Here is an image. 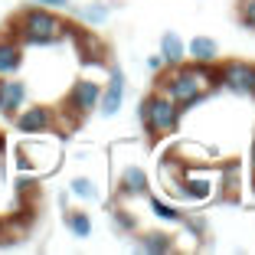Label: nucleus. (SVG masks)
Instances as JSON below:
<instances>
[{
	"mask_svg": "<svg viewBox=\"0 0 255 255\" xmlns=\"http://www.w3.org/2000/svg\"><path fill=\"white\" fill-rule=\"evenodd\" d=\"M216 85H219V69L216 66L187 62V59H183L180 66H167V72L157 79V89L164 92L167 98H173V102L180 105V112H187L196 102H203Z\"/></svg>",
	"mask_w": 255,
	"mask_h": 255,
	"instance_id": "f257e3e1",
	"label": "nucleus"
},
{
	"mask_svg": "<svg viewBox=\"0 0 255 255\" xmlns=\"http://www.w3.org/2000/svg\"><path fill=\"white\" fill-rule=\"evenodd\" d=\"M7 30H10V36H16L23 46H53L69 33V26L53 13V10L30 7V10H23Z\"/></svg>",
	"mask_w": 255,
	"mask_h": 255,
	"instance_id": "f03ea898",
	"label": "nucleus"
},
{
	"mask_svg": "<svg viewBox=\"0 0 255 255\" xmlns=\"http://www.w3.org/2000/svg\"><path fill=\"white\" fill-rule=\"evenodd\" d=\"M180 105L173 102V98H167L160 89H154L150 95L141 98V105H137V118H141L144 131H147V137H167L177 131V125H180Z\"/></svg>",
	"mask_w": 255,
	"mask_h": 255,
	"instance_id": "7ed1b4c3",
	"label": "nucleus"
},
{
	"mask_svg": "<svg viewBox=\"0 0 255 255\" xmlns=\"http://www.w3.org/2000/svg\"><path fill=\"white\" fill-rule=\"evenodd\" d=\"M98 95H102V85H98L95 79H79V82H72V89H69L66 102H62V112H66L75 125V121L89 118L98 108Z\"/></svg>",
	"mask_w": 255,
	"mask_h": 255,
	"instance_id": "20e7f679",
	"label": "nucleus"
},
{
	"mask_svg": "<svg viewBox=\"0 0 255 255\" xmlns=\"http://www.w3.org/2000/svg\"><path fill=\"white\" fill-rule=\"evenodd\" d=\"M125 89H128L125 72H121L118 66H112L108 69V82H105V89H102V95H98L95 112H102L105 118H115V115L121 112V105H125Z\"/></svg>",
	"mask_w": 255,
	"mask_h": 255,
	"instance_id": "39448f33",
	"label": "nucleus"
},
{
	"mask_svg": "<svg viewBox=\"0 0 255 255\" xmlns=\"http://www.w3.org/2000/svg\"><path fill=\"white\" fill-rule=\"evenodd\" d=\"M216 69H219V85H223V89L236 92V95H249V89H252V72H255L252 62L229 59V62H223V66H216Z\"/></svg>",
	"mask_w": 255,
	"mask_h": 255,
	"instance_id": "423d86ee",
	"label": "nucleus"
},
{
	"mask_svg": "<svg viewBox=\"0 0 255 255\" xmlns=\"http://www.w3.org/2000/svg\"><path fill=\"white\" fill-rule=\"evenodd\" d=\"M16 128H20L23 134H46L49 128H53L56 115L49 105H30V108H20V112L13 115Z\"/></svg>",
	"mask_w": 255,
	"mask_h": 255,
	"instance_id": "0eeeda50",
	"label": "nucleus"
},
{
	"mask_svg": "<svg viewBox=\"0 0 255 255\" xmlns=\"http://www.w3.org/2000/svg\"><path fill=\"white\" fill-rule=\"evenodd\" d=\"M26 102V82L13 79V75H0V115L13 118Z\"/></svg>",
	"mask_w": 255,
	"mask_h": 255,
	"instance_id": "6e6552de",
	"label": "nucleus"
},
{
	"mask_svg": "<svg viewBox=\"0 0 255 255\" xmlns=\"http://www.w3.org/2000/svg\"><path fill=\"white\" fill-rule=\"evenodd\" d=\"M177 193L180 196H187V200H193V203H203L206 196L213 193V180L206 177V173H193V170H187V173H180V180H177Z\"/></svg>",
	"mask_w": 255,
	"mask_h": 255,
	"instance_id": "1a4fd4ad",
	"label": "nucleus"
},
{
	"mask_svg": "<svg viewBox=\"0 0 255 255\" xmlns=\"http://www.w3.org/2000/svg\"><path fill=\"white\" fill-rule=\"evenodd\" d=\"M147 190H150V180H147V173H144V167L128 164L125 170H121V177H118V196H144Z\"/></svg>",
	"mask_w": 255,
	"mask_h": 255,
	"instance_id": "9d476101",
	"label": "nucleus"
},
{
	"mask_svg": "<svg viewBox=\"0 0 255 255\" xmlns=\"http://www.w3.org/2000/svg\"><path fill=\"white\" fill-rule=\"evenodd\" d=\"M23 66V43L16 36H0V75H13Z\"/></svg>",
	"mask_w": 255,
	"mask_h": 255,
	"instance_id": "9b49d317",
	"label": "nucleus"
},
{
	"mask_svg": "<svg viewBox=\"0 0 255 255\" xmlns=\"http://www.w3.org/2000/svg\"><path fill=\"white\" fill-rule=\"evenodd\" d=\"M187 59L190 62H206V66H216V62H219V43L213 36H193L187 43Z\"/></svg>",
	"mask_w": 255,
	"mask_h": 255,
	"instance_id": "f8f14e48",
	"label": "nucleus"
},
{
	"mask_svg": "<svg viewBox=\"0 0 255 255\" xmlns=\"http://www.w3.org/2000/svg\"><path fill=\"white\" fill-rule=\"evenodd\" d=\"M137 252L167 255V252H173V236L170 233H144V236H137Z\"/></svg>",
	"mask_w": 255,
	"mask_h": 255,
	"instance_id": "ddd939ff",
	"label": "nucleus"
},
{
	"mask_svg": "<svg viewBox=\"0 0 255 255\" xmlns=\"http://www.w3.org/2000/svg\"><path fill=\"white\" fill-rule=\"evenodd\" d=\"M160 56H164L167 66H180L187 59V43H183L177 33H164L160 36Z\"/></svg>",
	"mask_w": 255,
	"mask_h": 255,
	"instance_id": "4468645a",
	"label": "nucleus"
},
{
	"mask_svg": "<svg viewBox=\"0 0 255 255\" xmlns=\"http://www.w3.org/2000/svg\"><path fill=\"white\" fill-rule=\"evenodd\" d=\"M66 226H69V233H72L75 239H89L92 236V219H89V213H82V210H66Z\"/></svg>",
	"mask_w": 255,
	"mask_h": 255,
	"instance_id": "2eb2a0df",
	"label": "nucleus"
},
{
	"mask_svg": "<svg viewBox=\"0 0 255 255\" xmlns=\"http://www.w3.org/2000/svg\"><path fill=\"white\" fill-rule=\"evenodd\" d=\"M150 213L164 223H183V213L173 206V203H164L160 196H150Z\"/></svg>",
	"mask_w": 255,
	"mask_h": 255,
	"instance_id": "dca6fc26",
	"label": "nucleus"
},
{
	"mask_svg": "<svg viewBox=\"0 0 255 255\" xmlns=\"http://www.w3.org/2000/svg\"><path fill=\"white\" fill-rule=\"evenodd\" d=\"M112 223H115V229H118V233H134V229H137L134 213H131V210H121V206H115V210H112Z\"/></svg>",
	"mask_w": 255,
	"mask_h": 255,
	"instance_id": "f3484780",
	"label": "nucleus"
},
{
	"mask_svg": "<svg viewBox=\"0 0 255 255\" xmlns=\"http://www.w3.org/2000/svg\"><path fill=\"white\" fill-rule=\"evenodd\" d=\"M79 20L92 23V26H102V23L108 20V7H105V3H92V7H82V10H79Z\"/></svg>",
	"mask_w": 255,
	"mask_h": 255,
	"instance_id": "a211bd4d",
	"label": "nucleus"
},
{
	"mask_svg": "<svg viewBox=\"0 0 255 255\" xmlns=\"http://www.w3.org/2000/svg\"><path fill=\"white\" fill-rule=\"evenodd\" d=\"M69 187H72V193L79 196V200H98V190H95V183H92L89 177H75Z\"/></svg>",
	"mask_w": 255,
	"mask_h": 255,
	"instance_id": "6ab92c4d",
	"label": "nucleus"
},
{
	"mask_svg": "<svg viewBox=\"0 0 255 255\" xmlns=\"http://www.w3.org/2000/svg\"><path fill=\"white\" fill-rule=\"evenodd\" d=\"M239 20L242 26L255 30V0H239Z\"/></svg>",
	"mask_w": 255,
	"mask_h": 255,
	"instance_id": "aec40b11",
	"label": "nucleus"
},
{
	"mask_svg": "<svg viewBox=\"0 0 255 255\" xmlns=\"http://www.w3.org/2000/svg\"><path fill=\"white\" fill-rule=\"evenodd\" d=\"M183 223H187V229L193 236H203V229H206V223H203V219H183Z\"/></svg>",
	"mask_w": 255,
	"mask_h": 255,
	"instance_id": "412c9836",
	"label": "nucleus"
},
{
	"mask_svg": "<svg viewBox=\"0 0 255 255\" xmlns=\"http://www.w3.org/2000/svg\"><path fill=\"white\" fill-rule=\"evenodd\" d=\"M147 69H150V72H160V69H167V62H164V56H150V59H147Z\"/></svg>",
	"mask_w": 255,
	"mask_h": 255,
	"instance_id": "4be33fe9",
	"label": "nucleus"
},
{
	"mask_svg": "<svg viewBox=\"0 0 255 255\" xmlns=\"http://www.w3.org/2000/svg\"><path fill=\"white\" fill-rule=\"evenodd\" d=\"M36 3H46V7H66L69 0H36Z\"/></svg>",
	"mask_w": 255,
	"mask_h": 255,
	"instance_id": "5701e85b",
	"label": "nucleus"
},
{
	"mask_svg": "<svg viewBox=\"0 0 255 255\" xmlns=\"http://www.w3.org/2000/svg\"><path fill=\"white\" fill-rule=\"evenodd\" d=\"M249 160H252V170H255V137H252V147H249Z\"/></svg>",
	"mask_w": 255,
	"mask_h": 255,
	"instance_id": "b1692460",
	"label": "nucleus"
},
{
	"mask_svg": "<svg viewBox=\"0 0 255 255\" xmlns=\"http://www.w3.org/2000/svg\"><path fill=\"white\" fill-rule=\"evenodd\" d=\"M249 95H252V98H255V72H252V89H249Z\"/></svg>",
	"mask_w": 255,
	"mask_h": 255,
	"instance_id": "393cba45",
	"label": "nucleus"
}]
</instances>
